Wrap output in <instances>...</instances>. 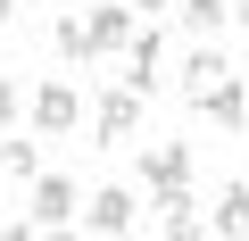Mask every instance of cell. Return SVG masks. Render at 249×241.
Returning a JSON list of instances; mask_svg holds the SVG:
<instances>
[{"label": "cell", "mask_w": 249, "mask_h": 241, "mask_svg": "<svg viewBox=\"0 0 249 241\" xmlns=\"http://www.w3.org/2000/svg\"><path fill=\"white\" fill-rule=\"evenodd\" d=\"M133 133H142V92L133 83L100 92L91 100V150H116V142H133Z\"/></svg>", "instance_id": "cell-1"}, {"label": "cell", "mask_w": 249, "mask_h": 241, "mask_svg": "<svg viewBox=\"0 0 249 241\" xmlns=\"http://www.w3.org/2000/svg\"><path fill=\"white\" fill-rule=\"evenodd\" d=\"M25 116H34V133H50V142H58V133H75V125H83V92H75L67 75H50V83L25 100Z\"/></svg>", "instance_id": "cell-2"}, {"label": "cell", "mask_w": 249, "mask_h": 241, "mask_svg": "<svg viewBox=\"0 0 249 241\" xmlns=\"http://www.w3.org/2000/svg\"><path fill=\"white\" fill-rule=\"evenodd\" d=\"M83 25H91V50H100V58L133 50V34H142V17L124 9V0H100V9H83Z\"/></svg>", "instance_id": "cell-3"}, {"label": "cell", "mask_w": 249, "mask_h": 241, "mask_svg": "<svg viewBox=\"0 0 249 241\" xmlns=\"http://www.w3.org/2000/svg\"><path fill=\"white\" fill-rule=\"evenodd\" d=\"M75 216H83V191H75L67 175H34V224L58 233V224H75Z\"/></svg>", "instance_id": "cell-4"}, {"label": "cell", "mask_w": 249, "mask_h": 241, "mask_svg": "<svg viewBox=\"0 0 249 241\" xmlns=\"http://www.w3.org/2000/svg\"><path fill=\"white\" fill-rule=\"evenodd\" d=\"M83 224H91V233H133L142 208H133V191H124V183H100V191L83 200Z\"/></svg>", "instance_id": "cell-5"}, {"label": "cell", "mask_w": 249, "mask_h": 241, "mask_svg": "<svg viewBox=\"0 0 249 241\" xmlns=\"http://www.w3.org/2000/svg\"><path fill=\"white\" fill-rule=\"evenodd\" d=\"M142 183H150V191H183V183H191V150H183V142L142 150Z\"/></svg>", "instance_id": "cell-6"}, {"label": "cell", "mask_w": 249, "mask_h": 241, "mask_svg": "<svg viewBox=\"0 0 249 241\" xmlns=\"http://www.w3.org/2000/svg\"><path fill=\"white\" fill-rule=\"evenodd\" d=\"M158 233H175V241H191V233H208V216H199V200H191V183H183V191H158Z\"/></svg>", "instance_id": "cell-7"}, {"label": "cell", "mask_w": 249, "mask_h": 241, "mask_svg": "<svg viewBox=\"0 0 249 241\" xmlns=\"http://www.w3.org/2000/svg\"><path fill=\"white\" fill-rule=\"evenodd\" d=\"M199 108L216 116V125H241V133H249V75H224V83H216Z\"/></svg>", "instance_id": "cell-8"}, {"label": "cell", "mask_w": 249, "mask_h": 241, "mask_svg": "<svg viewBox=\"0 0 249 241\" xmlns=\"http://www.w3.org/2000/svg\"><path fill=\"white\" fill-rule=\"evenodd\" d=\"M224 75H232V67H224V50H191V58H183V100L199 108V100H208Z\"/></svg>", "instance_id": "cell-9"}, {"label": "cell", "mask_w": 249, "mask_h": 241, "mask_svg": "<svg viewBox=\"0 0 249 241\" xmlns=\"http://www.w3.org/2000/svg\"><path fill=\"white\" fill-rule=\"evenodd\" d=\"M208 233H224V241H241V233H249V175H241V183H232V191L216 200V216H208Z\"/></svg>", "instance_id": "cell-10"}, {"label": "cell", "mask_w": 249, "mask_h": 241, "mask_svg": "<svg viewBox=\"0 0 249 241\" xmlns=\"http://www.w3.org/2000/svg\"><path fill=\"white\" fill-rule=\"evenodd\" d=\"M50 42H58V58H67V67H91V58H100V50H91V25H83V17H58V25H50Z\"/></svg>", "instance_id": "cell-11"}, {"label": "cell", "mask_w": 249, "mask_h": 241, "mask_svg": "<svg viewBox=\"0 0 249 241\" xmlns=\"http://www.w3.org/2000/svg\"><path fill=\"white\" fill-rule=\"evenodd\" d=\"M0 175H9V183H34V175H42L34 142H0Z\"/></svg>", "instance_id": "cell-12"}, {"label": "cell", "mask_w": 249, "mask_h": 241, "mask_svg": "<svg viewBox=\"0 0 249 241\" xmlns=\"http://www.w3.org/2000/svg\"><path fill=\"white\" fill-rule=\"evenodd\" d=\"M183 17H191V25H224V17H232V0H183Z\"/></svg>", "instance_id": "cell-13"}, {"label": "cell", "mask_w": 249, "mask_h": 241, "mask_svg": "<svg viewBox=\"0 0 249 241\" xmlns=\"http://www.w3.org/2000/svg\"><path fill=\"white\" fill-rule=\"evenodd\" d=\"M0 133H17V83H0Z\"/></svg>", "instance_id": "cell-14"}, {"label": "cell", "mask_w": 249, "mask_h": 241, "mask_svg": "<svg viewBox=\"0 0 249 241\" xmlns=\"http://www.w3.org/2000/svg\"><path fill=\"white\" fill-rule=\"evenodd\" d=\"M232 25H241V34H249V0H232Z\"/></svg>", "instance_id": "cell-15"}, {"label": "cell", "mask_w": 249, "mask_h": 241, "mask_svg": "<svg viewBox=\"0 0 249 241\" xmlns=\"http://www.w3.org/2000/svg\"><path fill=\"white\" fill-rule=\"evenodd\" d=\"M9 17H17V0H0V25H9Z\"/></svg>", "instance_id": "cell-16"}, {"label": "cell", "mask_w": 249, "mask_h": 241, "mask_svg": "<svg viewBox=\"0 0 249 241\" xmlns=\"http://www.w3.org/2000/svg\"><path fill=\"white\" fill-rule=\"evenodd\" d=\"M133 9H150V17H158V9H166V0H133Z\"/></svg>", "instance_id": "cell-17"}]
</instances>
